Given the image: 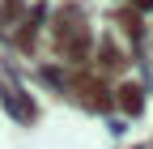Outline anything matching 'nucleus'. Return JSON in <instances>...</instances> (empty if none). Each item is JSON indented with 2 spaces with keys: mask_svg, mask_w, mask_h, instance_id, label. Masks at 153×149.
Instances as JSON below:
<instances>
[{
  "mask_svg": "<svg viewBox=\"0 0 153 149\" xmlns=\"http://www.w3.org/2000/svg\"><path fill=\"white\" fill-rule=\"evenodd\" d=\"M76 89H81V98H85V107L89 111H106V89L98 85V81H89V77H81V81H76Z\"/></svg>",
  "mask_w": 153,
  "mask_h": 149,
  "instance_id": "nucleus-1",
  "label": "nucleus"
},
{
  "mask_svg": "<svg viewBox=\"0 0 153 149\" xmlns=\"http://www.w3.org/2000/svg\"><path fill=\"white\" fill-rule=\"evenodd\" d=\"M119 107L136 115V111H140V89H136V85H123V89H119Z\"/></svg>",
  "mask_w": 153,
  "mask_h": 149,
  "instance_id": "nucleus-2",
  "label": "nucleus"
},
{
  "mask_svg": "<svg viewBox=\"0 0 153 149\" xmlns=\"http://www.w3.org/2000/svg\"><path fill=\"white\" fill-rule=\"evenodd\" d=\"M136 4H140V9H149V4H153V0H136Z\"/></svg>",
  "mask_w": 153,
  "mask_h": 149,
  "instance_id": "nucleus-3",
  "label": "nucleus"
}]
</instances>
